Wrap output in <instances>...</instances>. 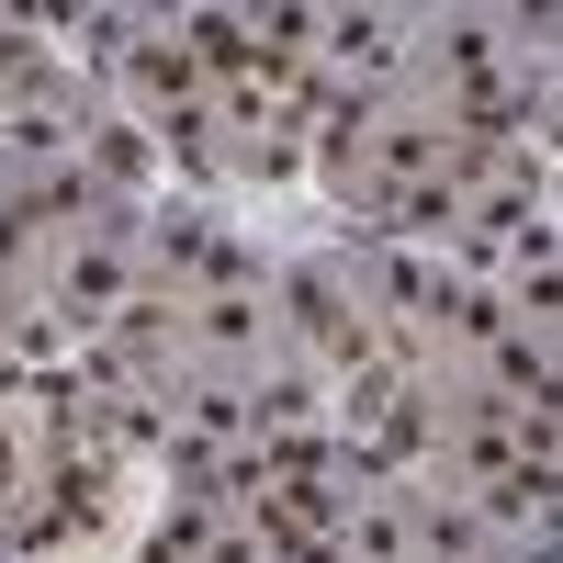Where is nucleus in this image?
Masks as SVG:
<instances>
[{
    "label": "nucleus",
    "instance_id": "f257e3e1",
    "mask_svg": "<svg viewBox=\"0 0 563 563\" xmlns=\"http://www.w3.org/2000/svg\"><path fill=\"white\" fill-rule=\"evenodd\" d=\"M135 90H147V102H158V124L180 135V147H203V68H192V45H169V34H147V45H135Z\"/></svg>",
    "mask_w": 563,
    "mask_h": 563
}]
</instances>
